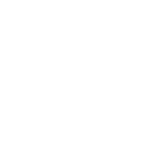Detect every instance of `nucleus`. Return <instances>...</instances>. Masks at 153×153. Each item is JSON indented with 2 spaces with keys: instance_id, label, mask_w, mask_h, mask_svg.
Returning <instances> with one entry per match:
<instances>
[]
</instances>
